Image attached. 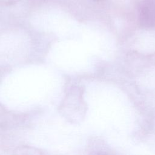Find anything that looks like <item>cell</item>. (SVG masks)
I'll use <instances>...</instances> for the list:
<instances>
[{
    "instance_id": "cell-1",
    "label": "cell",
    "mask_w": 155,
    "mask_h": 155,
    "mask_svg": "<svg viewBox=\"0 0 155 155\" xmlns=\"http://www.w3.org/2000/svg\"><path fill=\"white\" fill-rule=\"evenodd\" d=\"M59 112L68 122L76 124L84 116L81 96L78 91H73L68 94L59 107Z\"/></svg>"
},
{
    "instance_id": "cell-2",
    "label": "cell",
    "mask_w": 155,
    "mask_h": 155,
    "mask_svg": "<svg viewBox=\"0 0 155 155\" xmlns=\"http://www.w3.org/2000/svg\"><path fill=\"white\" fill-rule=\"evenodd\" d=\"M139 22L146 28L155 26V2L151 0L144 1L139 10Z\"/></svg>"
},
{
    "instance_id": "cell-3",
    "label": "cell",
    "mask_w": 155,
    "mask_h": 155,
    "mask_svg": "<svg viewBox=\"0 0 155 155\" xmlns=\"http://www.w3.org/2000/svg\"><path fill=\"white\" fill-rule=\"evenodd\" d=\"M14 155H45L40 149L28 145L20 146L14 151Z\"/></svg>"
},
{
    "instance_id": "cell-4",
    "label": "cell",
    "mask_w": 155,
    "mask_h": 155,
    "mask_svg": "<svg viewBox=\"0 0 155 155\" xmlns=\"http://www.w3.org/2000/svg\"><path fill=\"white\" fill-rule=\"evenodd\" d=\"M18 1V0H0V4H1L2 5H11L13 3H15Z\"/></svg>"
},
{
    "instance_id": "cell-5",
    "label": "cell",
    "mask_w": 155,
    "mask_h": 155,
    "mask_svg": "<svg viewBox=\"0 0 155 155\" xmlns=\"http://www.w3.org/2000/svg\"><path fill=\"white\" fill-rule=\"evenodd\" d=\"M90 155H109L105 153H104V152H93L92 153H91Z\"/></svg>"
}]
</instances>
